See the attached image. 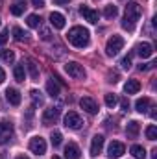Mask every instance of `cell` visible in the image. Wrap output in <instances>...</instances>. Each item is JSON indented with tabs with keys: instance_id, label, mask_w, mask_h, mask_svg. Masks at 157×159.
Wrapping results in <instances>:
<instances>
[{
	"instance_id": "obj_1",
	"label": "cell",
	"mask_w": 157,
	"mask_h": 159,
	"mask_svg": "<svg viewBox=\"0 0 157 159\" xmlns=\"http://www.w3.org/2000/svg\"><path fill=\"white\" fill-rule=\"evenodd\" d=\"M141 15H142L141 6H139L137 2H129V4L126 6V15H124V20H122V28L128 30V32H133L137 20L141 19Z\"/></svg>"
},
{
	"instance_id": "obj_2",
	"label": "cell",
	"mask_w": 157,
	"mask_h": 159,
	"mask_svg": "<svg viewBox=\"0 0 157 159\" xmlns=\"http://www.w3.org/2000/svg\"><path fill=\"white\" fill-rule=\"evenodd\" d=\"M67 37H69V43H70L72 46H76V48H85V46L89 44V39H91L89 30L83 28V26H72V28L69 30Z\"/></svg>"
},
{
	"instance_id": "obj_3",
	"label": "cell",
	"mask_w": 157,
	"mask_h": 159,
	"mask_svg": "<svg viewBox=\"0 0 157 159\" xmlns=\"http://www.w3.org/2000/svg\"><path fill=\"white\" fill-rule=\"evenodd\" d=\"M15 137V128L11 122H0V144H7L11 143Z\"/></svg>"
},
{
	"instance_id": "obj_4",
	"label": "cell",
	"mask_w": 157,
	"mask_h": 159,
	"mask_svg": "<svg viewBox=\"0 0 157 159\" xmlns=\"http://www.w3.org/2000/svg\"><path fill=\"white\" fill-rule=\"evenodd\" d=\"M65 72L74 80H85V69H83V65H79L78 61H69L65 65Z\"/></svg>"
},
{
	"instance_id": "obj_5",
	"label": "cell",
	"mask_w": 157,
	"mask_h": 159,
	"mask_svg": "<svg viewBox=\"0 0 157 159\" xmlns=\"http://www.w3.org/2000/svg\"><path fill=\"white\" fill-rule=\"evenodd\" d=\"M122 46H124V39L120 35H113L111 39L107 41V44H105V54L109 57H113V56H117L118 52L122 50Z\"/></svg>"
},
{
	"instance_id": "obj_6",
	"label": "cell",
	"mask_w": 157,
	"mask_h": 159,
	"mask_svg": "<svg viewBox=\"0 0 157 159\" xmlns=\"http://www.w3.org/2000/svg\"><path fill=\"white\" fill-rule=\"evenodd\" d=\"M63 122H65V126H67L69 129H79V128L83 126V119L79 117L76 111H69V113L65 115Z\"/></svg>"
},
{
	"instance_id": "obj_7",
	"label": "cell",
	"mask_w": 157,
	"mask_h": 159,
	"mask_svg": "<svg viewBox=\"0 0 157 159\" xmlns=\"http://www.w3.org/2000/svg\"><path fill=\"white\" fill-rule=\"evenodd\" d=\"M59 115H61V109L56 106V107H48V109H44V113H43V124L44 126H50V124H56L57 119H59Z\"/></svg>"
},
{
	"instance_id": "obj_8",
	"label": "cell",
	"mask_w": 157,
	"mask_h": 159,
	"mask_svg": "<svg viewBox=\"0 0 157 159\" xmlns=\"http://www.w3.org/2000/svg\"><path fill=\"white\" fill-rule=\"evenodd\" d=\"M30 150L35 154V156H43L44 152H46V141L43 139V137H34L32 141H30Z\"/></svg>"
},
{
	"instance_id": "obj_9",
	"label": "cell",
	"mask_w": 157,
	"mask_h": 159,
	"mask_svg": "<svg viewBox=\"0 0 157 159\" xmlns=\"http://www.w3.org/2000/svg\"><path fill=\"white\" fill-rule=\"evenodd\" d=\"M79 106H81V109H83L85 113H89V115H96V113H98L96 102H94L92 98H89V96H83V98L79 100Z\"/></svg>"
},
{
	"instance_id": "obj_10",
	"label": "cell",
	"mask_w": 157,
	"mask_h": 159,
	"mask_svg": "<svg viewBox=\"0 0 157 159\" xmlns=\"http://www.w3.org/2000/svg\"><path fill=\"white\" fill-rule=\"evenodd\" d=\"M79 13H81V15H83V19H85V20H89L91 24H96V22H98V19H100V13H98L96 9L87 7V6H81V7H79Z\"/></svg>"
},
{
	"instance_id": "obj_11",
	"label": "cell",
	"mask_w": 157,
	"mask_h": 159,
	"mask_svg": "<svg viewBox=\"0 0 157 159\" xmlns=\"http://www.w3.org/2000/svg\"><path fill=\"white\" fill-rule=\"evenodd\" d=\"M124 152H126V146H124L122 143H118V141H113V143L109 144V148H107V156H109L111 159L120 157Z\"/></svg>"
},
{
	"instance_id": "obj_12",
	"label": "cell",
	"mask_w": 157,
	"mask_h": 159,
	"mask_svg": "<svg viewBox=\"0 0 157 159\" xmlns=\"http://www.w3.org/2000/svg\"><path fill=\"white\" fill-rule=\"evenodd\" d=\"M104 143H105L104 135H94V137H92V143H91V156H92V157H96V156L102 152Z\"/></svg>"
},
{
	"instance_id": "obj_13",
	"label": "cell",
	"mask_w": 157,
	"mask_h": 159,
	"mask_svg": "<svg viewBox=\"0 0 157 159\" xmlns=\"http://www.w3.org/2000/svg\"><path fill=\"white\" fill-rule=\"evenodd\" d=\"M59 81H57V78L56 76H52V78L46 81V93L52 96V98H56V96H59Z\"/></svg>"
},
{
	"instance_id": "obj_14",
	"label": "cell",
	"mask_w": 157,
	"mask_h": 159,
	"mask_svg": "<svg viewBox=\"0 0 157 159\" xmlns=\"http://www.w3.org/2000/svg\"><path fill=\"white\" fill-rule=\"evenodd\" d=\"M50 24L56 28V30H63L65 28V17L57 11H52L50 13Z\"/></svg>"
},
{
	"instance_id": "obj_15",
	"label": "cell",
	"mask_w": 157,
	"mask_h": 159,
	"mask_svg": "<svg viewBox=\"0 0 157 159\" xmlns=\"http://www.w3.org/2000/svg\"><path fill=\"white\" fill-rule=\"evenodd\" d=\"M79 156H81V152L76 143H69L65 146V159H79Z\"/></svg>"
},
{
	"instance_id": "obj_16",
	"label": "cell",
	"mask_w": 157,
	"mask_h": 159,
	"mask_svg": "<svg viewBox=\"0 0 157 159\" xmlns=\"http://www.w3.org/2000/svg\"><path fill=\"white\" fill-rule=\"evenodd\" d=\"M6 100H7L11 106H19V104H20V93H19L17 89L9 87V89H6Z\"/></svg>"
},
{
	"instance_id": "obj_17",
	"label": "cell",
	"mask_w": 157,
	"mask_h": 159,
	"mask_svg": "<svg viewBox=\"0 0 157 159\" xmlns=\"http://www.w3.org/2000/svg\"><path fill=\"white\" fill-rule=\"evenodd\" d=\"M139 131H141V124H139L137 120H129L128 126H126V135H128L129 139H137Z\"/></svg>"
},
{
	"instance_id": "obj_18",
	"label": "cell",
	"mask_w": 157,
	"mask_h": 159,
	"mask_svg": "<svg viewBox=\"0 0 157 159\" xmlns=\"http://www.w3.org/2000/svg\"><path fill=\"white\" fill-rule=\"evenodd\" d=\"M137 54H139L142 59L152 57V54H154V46H152L150 43H141V44L137 46Z\"/></svg>"
},
{
	"instance_id": "obj_19",
	"label": "cell",
	"mask_w": 157,
	"mask_h": 159,
	"mask_svg": "<svg viewBox=\"0 0 157 159\" xmlns=\"http://www.w3.org/2000/svg\"><path fill=\"white\" fill-rule=\"evenodd\" d=\"M124 91H126V94H135V93H139V91H141V81H139V80H128L126 85H124Z\"/></svg>"
},
{
	"instance_id": "obj_20",
	"label": "cell",
	"mask_w": 157,
	"mask_h": 159,
	"mask_svg": "<svg viewBox=\"0 0 157 159\" xmlns=\"http://www.w3.org/2000/svg\"><path fill=\"white\" fill-rule=\"evenodd\" d=\"M150 98H139L137 102H135V109L139 111V113H146L148 109H150Z\"/></svg>"
},
{
	"instance_id": "obj_21",
	"label": "cell",
	"mask_w": 157,
	"mask_h": 159,
	"mask_svg": "<svg viewBox=\"0 0 157 159\" xmlns=\"http://www.w3.org/2000/svg\"><path fill=\"white\" fill-rule=\"evenodd\" d=\"M129 152H131V156H133L135 159H144L146 157V150H144L141 144H133Z\"/></svg>"
},
{
	"instance_id": "obj_22",
	"label": "cell",
	"mask_w": 157,
	"mask_h": 159,
	"mask_svg": "<svg viewBox=\"0 0 157 159\" xmlns=\"http://www.w3.org/2000/svg\"><path fill=\"white\" fill-rule=\"evenodd\" d=\"M13 76H15L17 81H24V78H26L24 65H15V69H13Z\"/></svg>"
},
{
	"instance_id": "obj_23",
	"label": "cell",
	"mask_w": 157,
	"mask_h": 159,
	"mask_svg": "<svg viewBox=\"0 0 157 159\" xmlns=\"http://www.w3.org/2000/svg\"><path fill=\"white\" fill-rule=\"evenodd\" d=\"M117 15H118V7L117 6L111 4V6H105V7H104V17H105V19H115Z\"/></svg>"
},
{
	"instance_id": "obj_24",
	"label": "cell",
	"mask_w": 157,
	"mask_h": 159,
	"mask_svg": "<svg viewBox=\"0 0 157 159\" xmlns=\"http://www.w3.org/2000/svg\"><path fill=\"white\" fill-rule=\"evenodd\" d=\"M28 72H30L32 80H39V69H37L34 59H28Z\"/></svg>"
},
{
	"instance_id": "obj_25",
	"label": "cell",
	"mask_w": 157,
	"mask_h": 159,
	"mask_svg": "<svg viewBox=\"0 0 157 159\" xmlns=\"http://www.w3.org/2000/svg\"><path fill=\"white\" fill-rule=\"evenodd\" d=\"M41 22H43V19H41L39 15H28V20H26V24L30 26V28H39L41 26Z\"/></svg>"
},
{
	"instance_id": "obj_26",
	"label": "cell",
	"mask_w": 157,
	"mask_h": 159,
	"mask_svg": "<svg viewBox=\"0 0 157 159\" xmlns=\"http://www.w3.org/2000/svg\"><path fill=\"white\" fill-rule=\"evenodd\" d=\"M0 59L6 63H13L15 61V52L13 50H0Z\"/></svg>"
},
{
	"instance_id": "obj_27",
	"label": "cell",
	"mask_w": 157,
	"mask_h": 159,
	"mask_svg": "<svg viewBox=\"0 0 157 159\" xmlns=\"http://www.w3.org/2000/svg\"><path fill=\"white\" fill-rule=\"evenodd\" d=\"M13 37L17 41H28V32H24L22 28L15 26V28H13Z\"/></svg>"
},
{
	"instance_id": "obj_28",
	"label": "cell",
	"mask_w": 157,
	"mask_h": 159,
	"mask_svg": "<svg viewBox=\"0 0 157 159\" xmlns=\"http://www.w3.org/2000/svg\"><path fill=\"white\" fill-rule=\"evenodd\" d=\"M146 139H148V141H155L157 139V126L155 124H150V126L146 128Z\"/></svg>"
},
{
	"instance_id": "obj_29",
	"label": "cell",
	"mask_w": 157,
	"mask_h": 159,
	"mask_svg": "<svg viewBox=\"0 0 157 159\" xmlns=\"http://www.w3.org/2000/svg\"><path fill=\"white\" fill-rule=\"evenodd\" d=\"M24 4H13L11 7H9V11H11V15H15V17H19V15H22V11H24Z\"/></svg>"
},
{
	"instance_id": "obj_30",
	"label": "cell",
	"mask_w": 157,
	"mask_h": 159,
	"mask_svg": "<svg viewBox=\"0 0 157 159\" xmlns=\"http://www.w3.org/2000/svg\"><path fill=\"white\" fill-rule=\"evenodd\" d=\"M30 94H32V100H34V104H35V106H43V104H44V98L41 96L39 91H32Z\"/></svg>"
},
{
	"instance_id": "obj_31",
	"label": "cell",
	"mask_w": 157,
	"mask_h": 159,
	"mask_svg": "<svg viewBox=\"0 0 157 159\" xmlns=\"http://www.w3.org/2000/svg\"><path fill=\"white\" fill-rule=\"evenodd\" d=\"M104 100H105V106H107V107H115V106H117V96H115V94H111V93H109V94H105V98H104Z\"/></svg>"
},
{
	"instance_id": "obj_32",
	"label": "cell",
	"mask_w": 157,
	"mask_h": 159,
	"mask_svg": "<svg viewBox=\"0 0 157 159\" xmlns=\"http://www.w3.org/2000/svg\"><path fill=\"white\" fill-rule=\"evenodd\" d=\"M50 139H52V144H54V146H59V144H61V139H63V135H61L59 131H52Z\"/></svg>"
},
{
	"instance_id": "obj_33",
	"label": "cell",
	"mask_w": 157,
	"mask_h": 159,
	"mask_svg": "<svg viewBox=\"0 0 157 159\" xmlns=\"http://www.w3.org/2000/svg\"><path fill=\"white\" fill-rule=\"evenodd\" d=\"M120 67L122 69H131V56H126V57H122V61H120Z\"/></svg>"
},
{
	"instance_id": "obj_34",
	"label": "cell",
	"mask_w": 157,
	"mask_h": 159,
	"mask_svg": "<svg viewBox=\"0 0 157 159\" xmlns=\"http://www.w3.org/2000/svg\"><path fill=\"white\" fill-rule=\"evenodd\" d=\"M41 39L43 41H50L52 39V34H50L48 28H41Z\"/></svg>"
},
{
	"instance_id": "obj_35",
	"label": "cell",
	"mask_w": 157,
	"mask_h": 159,
	"mask_svg": "<svg viewBox=\"0 0 157 159\" xmlns=\"http://www.w3.org/2000/svg\"><path fill=\"white\" fill-rule=\"evenodd\" d=\"M9 39V32L7 30H4V32H0V46H4L6 43Z\"/></svg>"
},
{
	"instance_id": "obj_36",
	"label": "cell",
	"mask_w": 157,
	"mask_h": 159,
	"mask_svg": "<svg viewBox=\"0 0 157 159\" xmlns=\"http://www.w3.org/2000/svg\"><path fill=\"white\" fill-rule=\"evenodd\" d=\"M107 81H109V83H117L118 81V72L109 70V72H107Z\"/></svg>"
},
{
	"instance_id": "obj_37",
	"label": "cell",
	"mask_w": 157,
	"mask_h": 159,
	"mask_svg": "<svg viewBox=\"0 0 157 159\" xmlns=\"http://www.w3.org/2000/svg\"><path fill=\"white\" fill-rule=\"evenodd\" d=\"M154 65H155V63H144V65H139V70H150V69H154Z\"/></svg>"
},
{
	"instance_id": "obj_38",
	"label": "cell",
	"mask_w": 157,
	"mask_h": 159,
	"mask_svg": "<svg viewBox=\"0 0 157 159\" xmlns=\"http://www.w3.org/2000/svg\"><path fill=\"white\" fill-rule=\"evenodd\" d=\"M120 106H122V111H128V109H129V102H128V98H122V100H120Z\"/></svg>"
},
{
	"instance_id": "obj_39",
	"label": "cell",
	"mask_w": 157,
	"mask_h": 159,
	"mask_svg": "<svg viewBox=\"0 0 157 159\" xmlns=\"http://www.w3.org/2000/svg\"><path fill=\"white\" fill-rule=\"evenodd\" d=\"M32 4H34L35 7H43V6H44V0H32Z\"/></svg>"
},
{
	"instance_id": "obj_40",
	"label": "cell",
	"mask_w": 157,
	"mask_h": 159,
	"mask_svg": "<svg viewBox=\"0 0 157 159\" xmlns=\"http://www.w3.org/2000/svg\"><path fill=\"white\" fill-rule=\"evenodd\" d=\"M54 2H56L57 6H65V4H69L70 0H54Z\"/></svg>"
},
{
	"instance_id": "obj_41",
	"label": "cell",
	"mask_w": 157,
	"mask_h": 159,
	"mask_svg": "<svg viewBox=\"0 0 157 159\" xmlns=\"http://www.w3.org/2000/svg\"><path fill=\"white\" fill-rule=\"evenodd\" d=\"M4 80H6V72H4L2 67H0V83H4Z\"/></svg>"
},
{
	"instance_id": "obj_42",
	"label": "cell",
	"mask_w": 157,
	"mask_h": 159,
	"mask_svg": "<svg viewBox=\"0 0 157 159\" xmlns=\"http://www.w3.org/2000/svg\"><path fill=\"white\" fill-rule=\"evenodd\" d=\"M152 159H157V150H154V152H152Z\"/></svg>"
},
{
	"instance_id": "obj_43",
	"label": "cell",
	"mask_w": 157,
	"mask_h": 159,
	"mask_svg": "<svg viewBox=\"0 0 157 159\" xmlns=\"http://www.w3.org/2000/svg\"><path fill=\"white\" fill-rule=\"evenodd\" d=\"M17 159H30V157H26V156H19Z\"/></svg>"
},
{
	"instance_id": "obj_44",
	"label": "cell",
	"mask_w": 157,
	"mask_h": 159,
	"mask_svg": "<svg viewBox=\"0 0 157 159\" xmlns=\"http://www.w3.org/2000/svg\"><path fill=\"white\" fill-rule=\"evenodd\" d=\"M52 159H61V157H59V156H54V157H52Z\"/></svg>"
},
{
	"instance_id": "obj_45",
	"label": "cell",
	"mask_w": 157,
	"mask_h": 159,
	"mask_svg": "<svg viewBox=\"0 0 157 159\" xmlns=\"http://www.w3.org/2000/svg\"><path fill=\"white\" fill-rule=\"evenodd\" d=\"M0 6H2V0H0Z\"/></svg>"
},
{
	"instance_id": "obj_46",
	"label": "cell",
	"mask_w": 157,
	"mask_h": 159,
	"mask_svg": "<svg viewBox=\"0 0 157 159\" xmlns=\"http://www.w3.org/2000/svg\"><path fill=\"white\" fill-rule=\"evenodd\" d=\"M0 24H2V20H0Z\"/></svg>"
}]
</instances>
